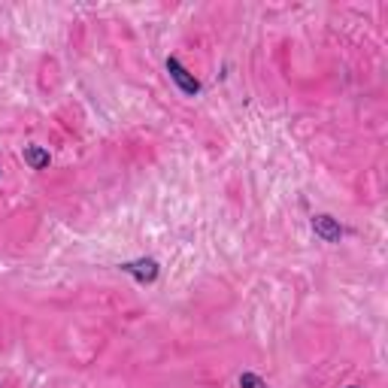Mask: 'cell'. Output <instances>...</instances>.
<instances>
[{
    "label": "cell",
    "mask_w": 388,
    "mask_h": 388,
    "mask_svg": "<svg viewBox=\"0 0 388 388\" xmlns=\"http://www.w3.org/2000/svg\"><path fill=\"white\" fill-rule=\"evenodd\" d=\"M167 73H170V79L176 82V88L182 91V94H188V97H197L201 94V82L194 79V73L188 70L185 64H182L179 58H167Z\"/></svg>",
    "instance_id": "6da1fadb"
},
{
    "label": "cell",
    "mask_w": 388,
    "mask_h": 388,
    "mask_svg": "<svg viewBox=\"0 0 388 388\" xmlns=\"http://www.w3.org/2000/svg\"><path fill=\"white\" fill-rule=\"evenodd\" d=\"M119 270L121 273H127V276H134L140 285H149V283H155L158 279V261L155 258H136V261H125V264H119Z\"/></svg>",
    "instance_id": "7a4b0ae2"
},
{
    "label": "cell",
    "mask_w": 388,
    "mask_h": 388,
    "mask_svg": "<svg viewBox=\"0 0 388 388\" xmlns=\"http://www.w3.org/2000/svg\"><path fill=\"white\" fill-rule=\"evenodd\" d=\"M313 231H316V237H322L325 243H340V237H343V227L331 216H313Z\"/></svg>",
    "instance_id": "3957f363"
},
{
    "label": "cell",
    "mask_w": 388,
    "mask_h": 388,
    "mask_svg": "<svg viewBox=\"0 0 388 388\" xmlns=\"http://www.w3.org/2000/svg\"><path fill=\"white\" fill-rule=\"evenodd\" d=\"M21 158H25V164L30 167V170H45L49 167V152H45L43 146H25V152H21Z\"/></svg>",
    "instance_id": "277c9868"
},
{
    "label": "cell",
    "mask_w": 388,
    "mask_h": 388,
    "mask_svg": "<svg viewBox=\"0 0 388 388\" xmlns=\"http://www.w3.org/2000/svg\"><path fill=\"white\" fill-rule=\"evenodd\" d=\"M240 388H267V382L252 370H246V374H240Z\"/></svg>",
    "instance_id": "5b68a950"
},
{
    "label": "cell",
    "mask_w": 388,
    "mask_h": 388,
    "mask_svg": "<svg viewBox=\"0 0 388 388\" xmlns=\"http://www.w3.org/2000/svg\"><path fill=\"white\" fill-rule=\"evenodd\" d=\"M349 388H358V385H349Z\"/></svg>",
    "instance_id": "8992f818"
}]
</instances>
